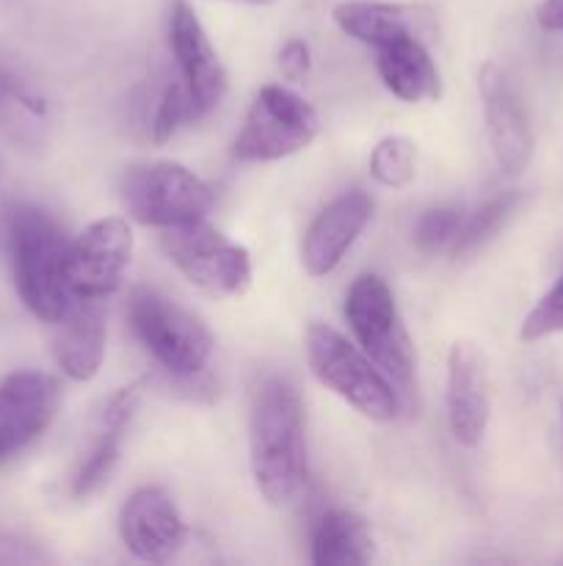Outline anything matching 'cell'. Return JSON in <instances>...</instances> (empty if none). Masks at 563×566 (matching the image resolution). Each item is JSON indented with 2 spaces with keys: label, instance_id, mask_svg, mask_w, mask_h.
Segmentation results:
<instances>
[{
  "label": "cell",
  "instance_id": "18",
  "mask_svg": "<svg viewBox=\"0 0 563 566\" xmlns=\"http://www.w3.org/2000/svg\"><path fill=\"white\" fill-rule=\"evenodd\" d=\"M375 53H379L375 66H379L381 83L397 99L423 103V99H436L442 94L439 72L419 36H403L386 48H379Z\"/></svg>",
  "mask_w": 563,
  "mask_h": 566
},
{
  "label": "cell",
  "instance_id": "20",
  "mask_svg": "<svg viewBox=\"0 0 563 566\" xmlns=\"http://www.w3.org/2000/svg\"><path fill=\"white\" fill-rule=\"evenodd\" d=\"M519 202H522V197H519L517 191H508V193H500V197L489 199L480 210H475V213L461 224L456 241H453L450 247L453 258L456 260L469 258V254L478 252L480 247H486V243L500 232V227L511 219V213L517 210Z\"/></svg>",
  "mask_w": 563,
  "mask_h": 566
},
{
  "label": "cell",
  "instance_id": "29",
  "mask_svg": "<svg viewBox=\"0 0 563 566\" xmlns=\"http://www.w3.org/2000/svg\"><path fill=\"white\" fill-rule=\"evenodd\" d=\"M535 20L544 31H563V0H541Z\"/></svg>",
  "mask_w": 563,
  "mask_h": 566
},
{
  "label": "cell",
  "instance_id": "13",
  "mask_svg": "<svg viewBox=\"0 0 563 566\" xmlns=\"http://www.w3.org/2000/svg\"><path fill=\"white\" fill-rule=\"evenodd\" d=\"M169 44L174 53L180 77L191 92L196 114L204 116L224 99L226 70L199 20L196 9L188 0H174L169 14Z\"/></svg>",
  "mask_w": 563,
  "mask_h": 566
},
{
  "label": "cell",
  "instance_id": "21",
  "mask_svg": "<svg viewBox=\"0 0 563 566\" xmlns=\"http://www.w3.org/2000/svg\"><path fill=\"white\" fill-rule=\"evenodd\" d=\"M370 175L379 186L401 191L417 177V144L406 136H386L370 153Z\"/></svg>",
  "mask_w": 563,
  "mask_h": 566
},
{
  "label": "cell",
  "instance_id": "6",
  "mask_svg": "<svg viewBox=\"0 0 563 566\" xmlns=\"http://www.w3.org/2000/svg\"><path fill=\"white\" fill-rule=\"evenodd\" d=\"M121 202L138 224L171 230L208 219L213 208V191L202 177L182 164L158 160L125 171Z\"/></svg>",
  "mask_w": 563,
  "mask_h": 566
},
{
  "label": "cell",
  "instance_id": "24",
  "mask_svg": "<svg viewBox=\"0 0 563 566\" xmlns=\"http://www.w3.org/2000/svg\"><path fill=\"white\" fill-rule=\"evenodd\" d=\"M464 224L461 210L456 208H434L423 213V219L414 227V247L423 254H439L453 247L458 230Z\"/></svg>",
  "mask_w": 563,
  "mask_h": 566
},
{
  "label": "cell",
  "instance_id": "8",
  "mask_svg": "<svg viewBox=\"0 0 563 566\" xmlns=\"http://www.w3.org/2000/svg\"><path fill=\"white\" fill-rule=\"evenodd\" d=\"M160 247L193 287L213 298L241 296L252 282L248 249L221 235L208 221L163 230Z\"/></svg>",
  "mask_w": 563,
  "mask_h": 566
},
{
  "label": "cell",
  "instance_id": "16",
  "mask_svg": "<svg viewBox=\"0 0 563 566\" xmlns=\"http://www.w3.org/2000/svg\"><path fill=\"white\" fill-rule=\"evenodd\" d=\"M105 310L99 298H70L55 321V363L72 381H92L105 357Z\"/></svg>",
  "mask_w": 563,
  "mask_h": 566
},
{
  "label": "cell",
  "instance_id": "22",
  "mask_svg": "<svg viewBox=\"0 0 563 566\" xmlns=\"http://www.w3.org/2000/svg\"><path fill=\"white\" fill-rule=\"evenodd\" d=\"M121 440H125V429H108V426H103V434L94 442L92 453H88L86 462L81 464V470H77L75 475V484H72V495H75L77 501L94 495V492L108 481L116 462H119Z\"/></svg>",
  "mask_w": 563,
  "mask_h": 566
},
{
  "label": "cell",
  "instance_id": "2",
  "mask_svg": "<svg viewBox=\"0 0 563 566\" xmlns=\"http://www.w3.org/2000/svg\"><path fill=\"white\" fill-rule=\"evenodd\" d=\"M6 241L22 304L39 321L55 324L72 298L64 285V258L70 249L64 230L36 205H14L6 219Z\"/></svg>",
  "mask_w": 563,
  "mask_h": 566
},
{
  "label": "cell",
  "instance_id": "10",
  "mask_svg": "<svg viewBox=\"0 0 563 566\" xmlns=\"http://www.w3.org/2000/svg\"><path fill=\"white\" fill-rule=\"evenodd\" d=\"M61 407V387L39 370H17L0 381V462L50 429Z\"/></svg>",
  "mask_w": 563,
  "mask_h": 566
},
{
  "label": "cell",
  "instance_id": "19",
  "mask_svg": "<svg viewBox=\"0 0 563 566\" xmlns=\"http://www.w3.org/2000/svg\"><path fill=\"white\" fill-rule=\"evenodd\" d=\"M375 558V539L368 520L348 509H334L312 534V564L364 566Z\"/></svg>",
  "mask_w": 563,
  "mask_h": 566
},
{
  "label": "cell",
  "instance_id": "11",
  "mask_svg": "<svg viewBox=\"0 0 563 566\" xmlns=\"http://www.w3.org/2000/svg\"><path fill=\"white\" fill-rule=\"evenodd\" d=\"M119 534L127 551L149 564H166L188 539L185 520L163 486H141L119 512Z\"/></svg>",
  "mask_w": 563,
  "mask_h": 566
},
{
  "label": "cell",
  "instance_id": "25",
  "mask_svg": "<svg viewBox=\"0 0 563 566\" xmlns=\"http://www.w3.org/2000/svg\"><path fill=\"white\" fill-rule=\"evenodd\" d=\"M563 332V276L539 298L528 318L522 321V340L535 343Z\"/></svg>",
  "mask_w": 563,
  "mask_h": 566
},
{
  "label": "cell",
  "instance_id": "3",
  "mask_svg": "<svg viewBox=\"0 0 563 566\" xmlns=\"http://www.w3.org/2000/svg\"><path fill=\"white\" fill-rule=\"evenodd\" d=\"M307 363L315 379L373 423H392L401 396L384 370L329 324L307 329Z\"/></svg>",
  "mask_w": 563,
  "mask_h": 566
},
{
  "label": "cell",
  "instance_id": "5",
  "mask_svg": "<svg viewBox=\"0 0 563 566\" xmlns=\"http://www.w3.org/2000/svg\"><path fill=\"white\" fill-rule=\"evenodd\" d=\"M346 318L359 348L384 370L395 390H412L417 357L390 285L375 274L357 276L348 287Z\"/></svg>",
  "mask_w": 563,
  "mask_h": 566
},
{
  "label": "cell",
  "instance_id": "28",
  "mask_svg": "<svg viewBox=\"0 0 563 566\" xmlns=\"http://www.w3.org/2000/svg\"><path fill=\"white\" fill-rule=\"evenodd\" d=\"M11 99H20L22 105H25V108H31V111H42V105H36V99H31V97H25V94L20 92V86H17V81H14V75H11L9 70H6L3 64H0V108H3V105H9Z\"/></svg>",
  "mask_w": 563,
  "mask_h": 566
},
{
  "label": "cell",
  "instance_id": "17",
  "mask_svg": "<svg viewBox=\"0 0 563 566\" xmlns=\"http://www.w3.org/2000/svg\"><path fill=\"white\" fill-rule=\"evenodd\" d=\"M423 9L386 0H342L331 9V20L346 36L379 50L403 36H419Z\"/></svg>",
  "mask_w": 563,
  "mask_h": 566
},
{
  "label": "cell",
  "instance_id": "15",
  "mask_svg": "<svg viewBox=\"0 0 563 566\" xmlns=\"http://www.w3.org/2000/svg\"><path fill=\"white\" fill-rule=\"evenodd\" d=\"M373 216V199L364 191L340 193L307 227L301 241V263L309 276H326L340 265Z\"/></svg>",
  "mask_w": 563,
  "mask_h": 566
},
{
  "label": "cell",
  "instance_id": "31",
  "mask_svg": "<svg viewBox=\"0 0 563 566\" xmlns=\"http://www.w3.org/2000/svg\"><path fill=\"white\" fill-rule=\"evenodd\" d=\"M561 415H563V403H561Z\"/></svg>",
  "mask_w": 563,
  "mask_h": 566
},
{
  "label": "cell",
  "instance_id": "9",
  "mask_svg": "<svg viewBox=\"0 0 563 566\" xmlns=\"http://www.w3.org/2000/svg\"><path fill=\"white\" fill-rule=\"evenodd\" d=\"M132 230L119 216L97 219L70 243L64 285L75 298H108L119 291L132 258Z\"/></svg>",
  "mask_w": 563,
  "mask_h": 566
},
{
  "label": "cell",
  "instance_id": "1",
  "mask_svg": "<svg viewBox=\"0 0 563 566\" xmlns=\"http://www.w3.org/2000/svg\"><path fill=\"white\" fill-rule=\"evenodd\" d=\"M252 475L270 506H290L307 481L301 398L290 381L268 376L259 381L248 418Z\"/></svg>",
  "mask_w": 563,
  "mask_h": 566
},
{
  "label": "cell",
  "instance_id": "30",
  "mask_svg": "<svg viewBox=\"0 0 563 566\" xmlns=\"http://www.w3.org/2000/svg\"><path fill=\"white\" fill-rule=\"evenodd\" d=\"M248 3H270V0H248Z\"/></svg>",
  "mask_w": 563,
  "mask_h": 566
},
{
  "label": "cell",
  "instance_id": "14",
  "mask_svg": "<svg viewBox=\"0 0 563 566\" xmlns=\"http://www.w3.org/2000/svg\"><path fill=\"white\" fill-rule=\"evenodd\" d=\"M480 99H484L486 130H489L491 153L506 175H519L528 169L533 158V130H530L528 114L522 108L517 88L506 77V72L486 61L478 75Z\"/></svg>",
  "mask_w": 563,
  "mask_h": 566
},
{
  "label": "cell",
  "instance_id": "27",
  "mask_svg": "<svg viewBox=\"0 0 563 566\" xmlns=\"http://www.w3.org/2000/svg\"><path fill=\"white\" fill-rule=\"evenodd\" d=\"M279 70L287 81H301L312 70V50L304 39H287L279 50Z\"/></svg>",
  "mask_w": 563,
  "mask_h": 566
},
{
  "label": "cell",
  "instance_id": "23",
  "mask_svg": "<svg viewBox=\"0 0 563 566\" xmlns=\"http://www.w3.org/2000/svg\"><path fill=\"white\" fill-rule=\"evenodd\" d=\"M199 119L196 105H193L191 92H188L185 81H171L169 86L163 88L160 94V103L155 108V119H152V142L155 144H166L177 136L180 127H185L188 122Z\"/></svg>",
  "mask_w": 563,
  "mask_h": 566
},
{
  "label": "cell",
  "instance_id": "26",
  "mask_svg": "<svg viewBox=\"0 0 563 566\" xmlns=\"http://www.w3.org/2000/svg\"><path fill=\"white\" fill-rule=\"evenodd\" d=\"M141 381H136V385H127L121 387V390H116L114 396L108 398V403H105L103 426H108V429H127L132 415H136L138 403H141Z\"/></svg>",
  "mask_w": 563,
  "mask_h": 566
},
{
  "label": "cell",
  "instance_id": "12",
  "mask_svg": "<svg viewBox=\"0 0 563 566\" xmlns=\"http://www.w3.org/2000/svg\"><path fill=\"white\" fill-rule=\"evenodd\" d=\"M445 407L453 440L464 448L480 446L491 420V385L484 354L467 340L453 343L447 354Z\"/></svg>",
  "mask_w": 563,
  "mask_h": 566
},
{
  "label": "cell",
  "instance_id": "7",
  "mask_svg": "<svg viewBox=\"0 0 563 566\" xmlns=\"http://www.w3.org/2000/svg\"><path fill=\"white\" fill-rule=\"evenodd\" d=\"M320 116L290 86L268 83L259 88L232 144V158L243 164H265L301 153L318 138Z\"/></svg>",
  "mask_w": 563,
  "mask_h": 566
},
{
  "label": "cell",
  "instance_id": "4",
  "mask_svg": "<svg viewBox=\"0 0 563 566\" xmlns=\"http://www.w3.org/2000/svg\"><path fill=\"white\" fill-rule=\"evenodd\" d=\"M127 321L138 343L171 379L188 381L204 374L213 354V337L196 315L155 287L138 285L127 298Z\"/></svg>",
  "mask_w": 563,
  "mask_h": 566
}]
</instances>
